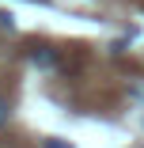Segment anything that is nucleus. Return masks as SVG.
Returning <instances> with one entry per match:
<instances>
[{"label": "nucleus", "mask_w": 144, "mask_h": 148, "mask_svg": "<svg viewBox=\"0 0 144 148\" xmlns=\"http://www.w3.org/2000/svg\"><path fill=\"white\" fill-rule=\"evenodd\" d=\"M31 61L38 65V69H57V49L53 46H31Z\"/></svg>", "instance_id": "1"}, {"label": "nucleus", "mask_w": 144, "mask_h": 148, "mask_svg": "<svg viewBox=\"0 0 144 148\" xmlns=\"http://www.w3.org/2000/svg\"><path fill=\"white\" fill-rule=\"evenodd\" d=\"M0 27H4V31H12V27H15V23H12V15H8V12H0Z\"/></svg>", "instance_id": "3"}, {"label": "nucleus", "mask_w": 144, "mask_h": 148, "mask_svg": "<svg viewBox=\"0 0 144 148\" xmlns=\"http://www.w3.org/2000/svg\"><path fill=\"white\" fill-rule=\"evenodd\" d=\"M46 148H65V144H57V140H46Z\"/></svg>", "instance_id": "4"}, {"label": "nucleus", "mask_w": 144, "mask_h": 148, "mask_svg": "<svg viewBox=\"0 0 144 148\" xmlns=\"http://www.w3.org/2000/svg\"><path fill=\"white\" fill-rule=\"evenodd\" d=\"M8 118H12V103H8V95H0V129L8 125Z\"/></svg>", "instance_id": "2"}]
</instances>
